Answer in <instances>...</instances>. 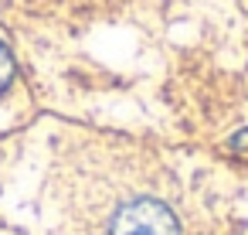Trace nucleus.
Instances as JSON below:
<instances>
[{"label":"nucleus","mask_w":248,"mask_h":235,"mask_svg":"<svg viewBox=\"0 0 248 235\" xmlns=\"http://www.w3.org/2000/svg\"><path fill=\"white\" fill-rule=\"evenodd\" d=\"M112 235H180L173 211L156 198H136L112 218Z\"/></svg>","instance_id":"f257e3e1"},{"label":"nucleus","mask_w":248,"mask_h":235,"mask_svg":"<svg viewBox=\"0 0 248 235\" xmlns=\"http://www.w3.org/2000/svg\"><path fill=\"white\" fill-rule=\"evenodd\" d=\"M11 79H14V58H11L7 45H0V92L11 85Z\"/></svg>","instance_id":"f03ea898"},{"label":"nucleus","mask_w":248,"mask_h":235,"mask_svg":"<svg viewBox=\"0 0 248 235\" xmlns=\"http://www.w3.org/2000/svg\"><path fill=\"white\" fill-rule=\"evenodd\" d=\"M231 150H234L238 157H248V130H245V133H238V136L231 140Z\"/></svg>","instance_id":"7ed1b4c3"}]
</instances>
